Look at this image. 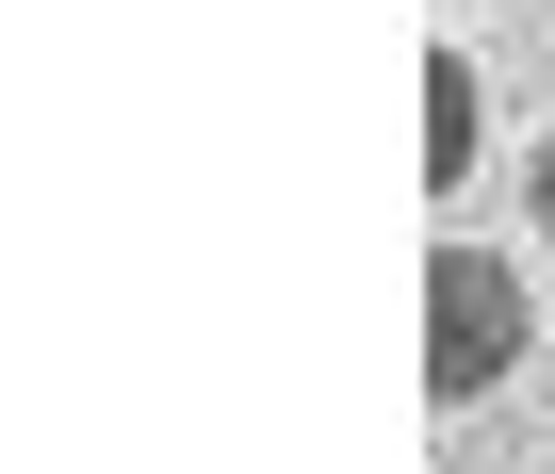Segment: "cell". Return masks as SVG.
Masks as SVG:
<instances>
[{"label":"cell","mask_w":555,"mask_h":474,"mask_svg":"<svg viewBox=\"0 0 555 474\" xmlns=\"http://www.w3.org/2000/svg\"><path fill=\"white\" fill-rule=\"evenodd\" d=\"M522 196H539V246H555V131L522 148Z\"/></svg>","instance_id":"3957f363"},{"label":"cell","mask_w":555,"mask_h":474,"mask_svg":"<svg viewBox=\"0 0 555 474\" xmlns=\"http://www.w3.org/2000/svg\"><path fill=\"white\" fill-rule=\"evenodd\" d=\"M474 148H490V82H474V50H425V180L457 196Z\"/></svg>","instance_id":"7a4b0ae2"},{"label":"cell","mask_w":555,"mask_h":474,"mask_svg":"<svg viewBox=\"0 0 555 474\" xmlns=\"http://www.w3.org/2000/svg\"><path fill=\"white\" fill-rule=\"evenodd\" d=\"M522 344H539L522 262H506V246H441V262H425V393H441V409H474Z\"/></svg>","instance_id":"6da1fadb"}]
</instances>
